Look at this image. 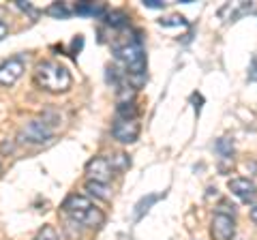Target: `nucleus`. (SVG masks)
Returning a JSON list of instances; mask_svg holds the SVG:
<instances>
[{
	"label": "nucleus",
	"mask_w": 257,
	"mask_h": 240,
	"mask_svg": "<svg viewBox=\"0 0 257 240\" xmlns=\"http://www.w3.org/2000/svg\"><path fill=\"white\" fill-rule=\"evenodd\" d=\"M24 73V58L22 56H13V58L5 60L0 65V84L3 86H13Z\"/></svg>",
	"instance_id": "obj_6"
},
{
	"label": "nucleus",
	"mask_w": 257,
	"mask_h": 240,
	"mask_svg": "<svg viewBox=\"0 0 257 240\" xmlns=\"http://www.w3.org/2000/svg\"><path fill=\"white\" fill-rule=\"evenodd\" d=\"M92 206H94V204H92L86 195H71V197L64 199V204H62L64 212L71 214V217H73V221H77V223H79V219H82Z\"/></svg>",
	"instance_id": "obj_9"
},
{
	"label": "nucleus",
	"mask_w": 257,
	"mask_h": 240,
	"mask_svg": "<svg viewBox=\"0 0 257 240\" xmlns=\"http://www.w3.org/2000/svg\"><path fill=\"white\" fill-rule=\"evenodd\" d=\"M114 56L124 65V75H142L146 73V52H144L142 33L135 30L133 37L122 45H114Z\"/></svg>",
	"instance_id": "obj_1"
},
{
	"label": "nucleus",
	"mask_w": 257,
	"mask_h": 240,
	"mask_svg": "<svg viewBox=\"0 0 257 240\" xmlns=\"http://www.w3.org/2000/svg\"><path fill=\"white\" fill-rule=\"evenodd\" d=\"M86 174H88V180H94V182H103V185H107L111 180V165L105 157H94L90 163L86 165Z\"/></svg>",
	"instance_id": "obj_5"
},
{
	"label": "nucleus",
	"mask_w": 257,
	"mask_h": 240,
	"mask_svg": "<svg viewBox=\"0 0 257 240\" xmlns=\"http://www.w3.org/2000/svg\"><path fill=\"white\" fill-rule=\"evenodd\" d=\"M248 82H257V52L251 56V67H248Z\"/></svg>",
	"instance_id": "obj_21"
},
{
	"label": "nucleus",
	"mask_w": 257,
	"mask_h": 240,
	"mask_svg": "<svg viewBox=\"0 0 257 240\" xmlns=\"http://www.w3.org/2000/svg\"><path fill=\"white\" fill-rule=\"evenodd\" d=\"M236 234V223L227 214L216 212L212 217V238L214 240H231Z\"/></svg>",
	"instance_id": "obj_7"
},
{
	"label": "nucleus",
	"mask_w": 257,
	"mask_h": 240,
	"mask_svg": "<svg viewBox=\"0 0 257 240\" xmlns=\"http://www.w3.org/2000/svg\"><path fill=\"white\" fill-rule=\"evenodd\" d=\"M82 45H84V39H82V37H77L75 41H73V54H77L79 50H82Z\"/></svg>",
	"instance_id": "obj_24"
},
{
	"label": "nucleus",
	"mask_w": 257,
	"mask_h": 240,
	"mask_svg": "<svg viewBox=\"0 0 257 240\" xmlns=\"http://www.w3.org/2000/svg\"><path fill=\"white\" fill-rule=\"evenodd\" d=\"M107 5L103 3H77L75 5V15H90V18H105L107 15Z\"/></svg>",
	"instance_id": "obj_10"
},
{
	"label": "nucleus",
	"mask_w": 257,
	"mask_h": 240,
	"mask_svg": "<svg viewBox=\"0 0 257 240\" xmlns=\"http://www.w3.org/2000/svg\"><path fill=\"white\" fill-rule=\"evenodd\" d=\"M159 26H163V28H176V26H189V22L184 15H172V18H167V20H159Z\"/></svg>",
	"instance_id": "obj_19"
},
{
	"label": "nucleus",
	"mask_w": 257,
	"mask_h": 240,
	"mask_svg": "<svg viewBox=\"0 0 257 240\" xmlns=\"http://www.w3.org/2000/svg\"><path fill=\"white\" fill-rule=\"evenodd\" d=\"M52 135L54 131L45 120H32V123H28L22 129L20 138H24V142H30V144H43L47 140H52Z\"/></svg>",
	"instance_id": "obj_3"
},
{
	"label": "nucleus",
	"mask_w": 257,
	"mask_h": 240,
	"mask_svg": "<svg viewBox=\"0 0 257 240\" xmlns=\"http://www.w3.org/2000/svg\"><path fill=\"white\" fill-rule=\"evenodd\" d=\"M144 7H148V9H163L165 3L163 0H144Z\"/></svg>",
	"instance_id": "obj_23"
},
{
	"label": "nucleus",
	"mask_w": 257,
	"mask_h": 240,
	"mask_svg": "<svg viewBox=\"0 0 257 240\" xmlns=\"http://www.w3.org/2000/svg\"><path fill=\"white\" fill-rule=\"evenodd\" d=\"M107 161H109V165H111V170H114V172H124L126 167L131 165V159H128L124 153H118L111 159H107Z\"/></svg>",
	"instance_id": "obj_18"
},
{
	"label": "nucleus",
	"mask_w": 257,
	"mask_h": 240,
	"mask_svg": "<svg viewBox=\"0 0 257 240\" xmlns=\"http://www.w3.org/2000/svg\"><path fill=\"white\" fill-rule=\"evenodd\" d=\"M15 5H18V9H22V11H26V13H30V15H37V9H35V7H32L30 3H24V0H18Z\"/></svg>",
	"instance_id": "obj_22"
},
{
	"label": "nucleus",
	"mask_w": 257,
	"mask_h": 240,
	"mask_svg": "<svg viewBox=\"0 0 257 240\" xmlns=\"http://www.w3.org/2000/svg\"><path fill=\"white\" fill-rule=\"evenodd\" d=\"M88 193L96 199H103V202H109L111 199V189L107 185H103V182H94V180H88L86 187H84Z\"/></svg>",
	"instance_id": "obj_11"
},
{
	"label": "nucleus",
	"mask_w": 257,
	"mask_h": 240,
	"mask_svg": "<svg viewBox=\"0 0 257 240\" xmlns=\"http://www.w3.org/2000/svg\"><path fill=\"white\" fill-rule=\"evenodd\" d=\"M35 79L47 92H64V90H69L71 82H73L69 71L62 65H58V62H52V60L41 62V65L37 67Z\"/></svg>",
	"instance_id": "obj_2"
},
{
	"label": "nucleus",
	"mask_w": 257,
	"mask_h": 240,
	"mask_svg": "<svg viewBox=\"0 0 257 240\" xmlns=\"http://www.w3.org/2000/svg\"><path fill=\"white\" fill-rule=\"evenodd\" d=\"M7 33H9V26H7V24L0 20V41H3V39L7 37Z\"/></svg>",
	"instance_id": "obj_25"
},
{
	"label": "nucleus",
	"mask_w": 257,
	"mask_h": 240,
	"mask_svg": "<svg viewBox=\"0 0 257 240\" xmlns=\"http://www.w3.org/2000/svg\"><path fill=\"white\" fill-rule=\"evenodd\" d=\"M103 20H105L111 28H126L128 15H126L124 11H107V15H105Z\"/></svg>",
	"instance_id": "obj_14"
},
{
	"label": "nucleus",
	"mask_w": 257,
	"mask_h": 240,
	"mask_svg": "<svg viewBox=\"0 0 257 240\" xmlns=\"http://www.w3.org/2000/svg\"><path fill=\"white\" fill-rule=\"evenodd\" d=\"M111 135L122 142V144H133L138 142L140 138V123L138 120H122V118H116L114 127H111Z\"/></svg>",
	"instance_id": "obj_4"
},
{
	"label": "nucleus",
	"mask_w": 257,
	"mask_h": 240,
	"mask_svg": "<svg viewBox=\"0 0 257 240\" xmlns=\"http://www.w3.org/2000/svg\"><path fill=\"white\" fill-rule=\"evenodd\" d=\"M79 223H82V225H88V227H101L103 223H105V214H103L96 206H92L90 210L79 219Z\"/></svg>",
	"instance_id": "obj_12"
},
{
	"label": "nucleus",
	"mask_w": 257,
	"mask_h": 240,
	"mask_svg": "<svg viewBox=\"0 0 257 240\" xmlns=\"http://www.w3.org/2000/svg\"><path fill=\"white\" fill-rule=\"evenodd\" d=\"M35 240H60V238H58V231H56L52 225H45V227L37 234Z\"/></svg>",
	"instance_id": "obj_20"
},
{
	"label": "nucleus",
	"mask_w": 257,
	"mask_h": 240,
	"mask_svg": "<svg viewBox=\"0 0 257 240\" xmlns=\"http://www.w3.org/2000/svg\"><path fill=\"white\" fill-rule=\"evenodd\" d=\"M47 13L56 18H69V15H75V3H56L47 9Z\"/></svg>",
	"instance_id": "obj_13"
},
{
	"label": "nucleus",
	"mask_w": 257,
	"mask_h": 240,
	"mask_svg": "<svg viewBox=\"0 0 257 240\" xmlns=\"http://www.w3.org/2000/svg\"><path fill=\"white\" fill-rule=\"evenodd\" d=\"M214 148L221 155V159H231V155H234V142H231V138H221Z\"/></svg>",
	"instance_id": "obj_17"
},
{
	"label": "nucleus",
	"mask_w": 257,
	"mask_h": 240,
	"mask_svg": "<svg viewBox=\"0 0 257 240\" xmlns=\"http://www.w3.org/2000/svg\"><path fill=\"white\" fill-rule=\"evenodd\" d=\"M116 116L122 118V120H138V107H135V103H118L116 107Z\"/></svg>",
	"instance_id": "obj_15"
},
{
	"label": "nucleus",
	"mask_w": 257,
	"mask_h": 240,
	"mask_svg": "<svg viewBox=\"0 0 257 240\" xmlns=\"http://www.w3.org/2000/svg\"><path fill=\"white\" fill-rule=\"evenodd\" d=\"M251 221H253V223H257V204L251 208Z\"/></svg>",
	"instance_id": "obj_26"
},
{
	"label": "nucleus",
	"mask_w": 257,
	"mask_h": 240,
	"mask_svg": "<svg viewBox=\"0 0 257 240\" xmlns=\"http://www.w3.org/2000/svg\"><path fill=\"white\" fill-rule=\"evenodd\" d=\"M159 197H161V195H155V193H150L148 197H142V199H140V204L135 206V221H140V219L144 217V214H146V212L150 210V206L155 204Z\"/></svg>",
	"instance_id": "obj_16"
},
{
	"label": "nucleus",
	"mask_w": 257,
	"mask_h": 240,
	"mask_svg": "<svg viewBox=\"0 0 257 240\" xmlns=\"http://www.w3.org/2000/svg\"><path fill=\"white\" fill-rule=\"evenodd\" d=\"M227 187H229L231 193H234L238 199H242L244 204L255 202V197H257V187H255L248 178H231V180L227 182Z\"/></svg>",
	"instance_id": "obj_8"
}]
</instances>
